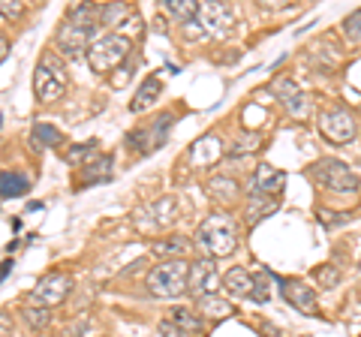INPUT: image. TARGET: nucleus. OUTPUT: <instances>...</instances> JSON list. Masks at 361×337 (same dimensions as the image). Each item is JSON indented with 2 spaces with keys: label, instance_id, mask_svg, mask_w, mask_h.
<instances>
[{
  "label": "nucleus",
  "instance_id": "obj_1",
  "mask_svg": "<svg viewBox=\"0 0 361 337\" xmlns=\"http://www.w3.org/2000/svg\"><path fill=\"white\" fill-rule=\"evenodd\" d=\"M97 30H99V6L82 4V6H75L73 13L66 16L63 25H61L58 46L66 54H78L90 39L97 37Z\"/></svg>",
  "mask_w": 361,
  "mask_h": 337
},
{
  "label": "nucleus",
  "instance_id": "obj_2",
  "mask_svg": "<svg viewBox=\"0 0 361 337\" xmlns=\"http://www.w3.org/2000/svg\"><path fill=\"white\" fill-rule=\"evenodd\" d=\"M196 244L211 256V259L232 256L235 247H238V226H235V220L229 214H211L199 223Z\"/></svg>",
  "mask_w": 361,
  "mask_h": 337
},
{
  "label": "nucleus",
  "instance_id": "obj_3",
  "mask_svg": "<svg viewBox=\"0 0 361 337\" xmlns=\"http://www.w3.org/2000/svg\"><path fill=\"white\" fill-rule=\"evenodd\" d=\"M310 175H313V181L325 187V190H331V193H343V196H355L358 190H361V178L358 172L349 163L343 160H337V157H322V160H316L310 166Z\"/></svg>",
  "mask_w": 361,
  "mask_h": 337
},
{
  "label": "nucleus",
  "instance_id": "obj_4",
  "mask_svg": "<svg viewBox=\"0 0 361 337\" xmlns=\"http://www.w3.org/2000/svg\"><path fill=\"white\" fill-rule=\"evenodd\" d=\"M190 286V265L184 259H166L148 274V292L154 298H178Z\"/></svg>",
  "mask_w": 361,
  "mask_h": 337
},
{
  "label": "nucleus",
  "instance_id": "obj_5",
  "mask_svg": "<svg viewBox=\"0 0 361 337\" xmlns=\"http://www.w3.org/2000/svg\"><path fill=\"white\" fill-rule=\"evenodd\" d=\"M133 54V42L123 33H106L87 49V66L94 73H115Z\"/></svg>",
  "mask_w": 361,
  "mask_h": 337
},
{
  "label": "nucleus",
  "instance_id": "obj_6",
  "mask_svg": "<svg viewBox=\"0 0 361 337\" xmlns=\"http://www.w3.org/2000/svg\"><path fill=\"white\" fill-rule=\"evenodd\" d=\"M33 91H37L39 103H54L61 99L66 91V70L61 58L54 51H45L42 61L37 66V75H33Z\"/></svg>",
  "mask_w": 361,
  "mask_h": 337
},
{
  "label": "nucleus",
  "instance_id": "obj_7",
  "mask_svg": "<svg viewBox=\"0 0 361 337\" xmlns=\"http://www.w3.org/2000/svg\"><path fill=\"white\" fill-rule=\"evenodd\" d=\"M73 292V277L66 271H51L37 280V286L30 289V301L27 305H37V307H54Z\"/></svg>",
  "mask_w": 361,
  "mask_h": 337
},
{
  "label": "nucleus",
  "instance_id": "obj_8",
  "mask_svg": "<svg viewBox=\"0 0 361 337\" xmlns=\"http://www.w3.org/2000/svg\"><path fill=\"white\" fill-rule=\"evenodd\" d=\"M319 133L331 145H346V142L355 139L358 123L346 109H331V111H325V115L319 118Z\"/></svg>",
  "mask_w": 361,
  "mask_h": 337
},
{
  "label": "nucleus",
  "instance_id": "obj_9",
  "mask_svg": "<svg viewBox=\"0 0 361 337\" xmlns=\"http://www.w3.org/2000/svg\"><path fill=\"white\" fill-rule=\"evenodd\" d=\"M277 286H280V295H283L295 310L307 313V317H319V307H316V292L307 283H301L298 277H277Z\"/></svg>",
  "mask_w": 361,
  "mask_h": 337
},
{
  "label": "nucleus",
  "instance_id": "obj_10",
  "mask_svg": "<svg viewBox=\"0 0 361 337\" xmlns=\"http://www.w3.org/2000/svg\"><path fill=\"white\" fill-rule=\"evenodd\" d=\"M169 121H172V115H163L160 123H154V127H142V130L130 133V136H127L130 154L145 157V154H151L154 148H160L163 139H166V133H169Z\"/></svg>",
  "mask_w": 361,
  "mask_h": 337
},
{
  "label": "nucleus",
  "instance_id": "obj_11",
  "mask_svg": "<svg viewBox=\"0 0 361 337\" xmlns=\"http://www.w3.org/2000/svg\"><path fill=\"white\" fill-rule=\"evenodd\" d=\"M199 21L214 37H226L232 30V9L220 0H208V4H199Z\"/></svg>",
  "mask_w": 361,
  "mask_h": 337
},
{
  "label": "nucleus",
  "instance_id": "obj_12",
  "mask_svg": "<svg viewBox=\"0 0 361 337\" xmlns=\"http://www.w3.org/2000/svg\"><path fill=\"white\" fill-rule=\"evenodd\" d=\"M220 277H217V265L214 259H196L190 265V286L187 292H193V295H214V289H217Z\"/></svg>",
  "mask_w": 361,
  "mask_h": 337
},
{
  "label": "nucleus",
  "instance_id": "obj_13",
  "mask_svg": "<svg viewBox=\"0 0 361 337\" xmlns=\"http://www.w3.org/2000/svg\"><path fill=\"white\" fill-rule=\"evenodd\" d=\"M175 214H178V202H175V196H163V199L151 202V205H145L139 214H135V220L151 217V223L145 226V232H154V229H163V226H169V223H175Z\"/></svg>",
  "mask_w": 361,
  "mask_h": 337
},
{
  "label": "nucleus",
  "instance_id": "obj_14",
  "mask_svg": "<svg viewBox=\"0 0 361 337\" xmlns=\"http://www.w3.org/2000/svg\"><path fill=\"white\" fill-rule=\"evenodd\" d=\"M253 184H256V193L280 196V193H283V187H286V172H280V168L268 166V163H259Z\"/></svg>",
  "mask_w": 361,
  "mask_h": 337
},
{
  "label": "nucleus",
  "instance_id": "obj_15",
  "mask_svg": "<svg viewBox=\"0 0 361 337\" xmlns=\"http://www.w3.org/2000/svg\"><path fill=\"white\" fill-rule=\"evenodd\" d=\"M160 91H163V82L157 75H148L142 82V87L135 91V97H133V103H130V111L133 115H142V111H148L154 103H157V97H160Z\"/></svg>",
  "mask_w": 361,
  "mask_h": 337
},
{
  "label": "nucleus",
  "instance_id": "obj_16",
  "mask_svg": "<svg viewBox=\"0 0 361 337\" xmlns=\"http://www.w3.org/2000/svg\"><path fill=\"white\" fill-rule=\"evenodd\" d=\"M111 166H115L111 154H109V157H97L94 163L82 168V178L75 181V187H94V184L109 181V178H111Z\"/></svg>",
  "mask_w": 361,
  "mask_h": 337
},
{
  "label": "nucleus",
  "instance_id": "obj_17",
  "mask_svg": "<svg viewBox=\"0 0 361 337\" xmlns=\"http://www.w3.org/2000/svg\"><path fill=\"white\" fill-rule=\"evenodd\" d=\"M220 157H223V148H220V142L214 136L199 139L193 148H190V160H193V166H214Z\"/></svg>",
  "mask_w": 361,
  "mask_h": 337
},
{
  "label": "nucleus",
  "instance_id": "obj_18",
  "mask_svg": "<svg viewBox=\"0 0 361 337\" xmlns=\"http://www.w3.org/2000/svg\"><path fill=\"white\" fill-rule=\"evenodd\" d=\"M277 208H280V196L256 193V196H250V202H247V220L259 223V220H265L268 214H274Z\"/></svg>",
  "mask_w": 361,
  "mask_h": 337
},
{
  "label": "nucleus",
  "instance_id": "obj_19",
  "mask_svg": "<svg viewBox=\"0 0 361 337\" xmlns=\"http://www.w3.org/2000/svg\"><path fill=\"white\" fill-rule=\"evenodd\" d=\"M199 313H202V319L205 317L208 319H226V317H232L235 313V307L220 295H202L199 298Z\"/></svg>",
  "mask_w": 361,
  "mask_h": 337
},
{
  "label": "nucleus",
  "instance_id": "obj_20",
  "mask_svg": "<svg viewBox=\"0 0 361 337\" xmlns=\"http://www.w3.org/2000/svg\"><path fill=\"white\" fill-rule=\"evenodd\" d=\"M223 286H226V292L244 298V295H250L253 292V274L247 271V268H232V271L223 277Z\"/></svg>",
  "mask_w": 361,
  "mask_h": 337
},
{
  "label": "nucleus",
  "instance_id": "obj_21",
  "mask_svg": "<svg viewBox=\"0 0 361 337\" xmlns=\"http://www.w3.org/2000/svg\"><path fill=\"white\" fill-rule=\"evenodd\" d=\"M30 190V181L21 172H0V196H25Z\"/></svg>",
  "mask_w": 361,
  "mask_h": 337
},
{
  "label": "nucleus",
  "instance_id": "obj_22",
  "mask_svg": "<svg viewBox=\"0 0 361 337\" xmlns=\"http://www.w3.org/2000/svg\"><path fill=\"white\" fill-rule=\"evenodd\" d=\"M61 142V133L51 127V123H37L33 127V133H30V145L37 151H42V148H51V145H58Z\"/></svg>",
  "mask_w": 361,
  "mask_h": 337
},
{
  "label": "nucleus",
  "instance_id": "obj_23",
  "mask_svg": "<svg viewBox=\"0 0 361 337\" xmlns=\"http://www.w3.org/2000/svg\"><path fill=\"white\" fill-rule=\"evenodd\" d=\"M169 319H172L175 325H180L184 331H190V334H199L202 329H205V319L196 317V313H190V310H184V307L169 310Z\"/></svg>",
  "mask_w": 361,
  "mask_h": 337
},
{
  "label": "nucleus",
  "instance_id": "obj_24",
  "mask_svg": "<svg viewBox=\"0 0 361 337\" xmlns=\"http://www.w3.org/2000/svg\"><path fill=\"white\" fill-rule=\"evenodd\" d=\"M94 154H97V139H90V142H85V145H70V148H66V154H63V160L70 163V166H85Z\"/></svg>",
  "mask_w": 361,
  "mask_h": 337
},
{
  "label": "nucleus",
  "instance_id": "obj_25",
  "mask_svg": "<svg viewBox=\"0 0 361 337\" xmlns=\"http://www.w3.org/2000/svg\"><path fill=\"white\" fill-rule=\"evenodd\" d=\"M166 9L180 21H196L199 18V4L196 0H166Z\"/></svg>",
  "mask_w": 361,
  "mask_h": 337
},
{
  "label": "nucleus",
  "instance_id": "obj_26",
  "mask_svg": "<svg viewBox=\"0 0 361 337\" xmlns=\"http://www.w3.org/2000/svg\"><path fill=\"white\" fill-rule=\"evenodd\" d=\"M190 244L187 238H166V241H157L154 244V253H160V256H172V259H180L187 250H190Z\"/></svg>",
  "mask_w": 361,
  "mask_h": 337
},
{
  "label": "nucleus",
  "instance_id": "obj_27",
  "mask_svg": "<svg viewBox=\"0 0 361 337\" xmlns=\"http://www.w3.org/2000/svg\"><path fill=\"white\" fill-rule=\"evenodd\" d=\"M21 317H25V322L30 325V329H37V331H42L45 325L51 322L49 307H37V305H25L21 307Z\"/></svg>",
  "mask_w": 361,
  "mask_h": 337
},
{
  "label": "nucleus",
  "instance_id": "obj_28",
  "mask_svg": "<svg viewBox=\"0 0 361 337\" xmlns=\"http://www.w3.org/2000/svg\"><path fill=\"white\" fill-rule=\"evenodd\" d=\"M135 66H139V54H130V58L118 66L115 75H111V87H115V91H121V87H127V85H130V78H133V73H135Z\"/></svg>",
  "mask_w": 361,
  "mask_h": 337
},
{
  "label": "nucleus",
  "instance_id": "obj_29",
  "mask_svg": "<svg viewBox=\"0 0 361 337\" xmlns=\"http://www.w3.org/2000/svg\"><path fill=\"white\" fill-rule=\"evenodd\" d=\"M208 190H211V196H217V199H232V196H238V181L235 178H211V184H208Z\"/></svg>",
  "mask_w": 361,
  "mask_h": 337
},
{
  "label": "nucleus",
  "instance_id": "obj_30",
  "mask_svg": "<svg viewBox=\"0 0 361 337\" xmlns=\"http://www.w3.org/2000/svg\"><path fill=\"white\" fill-rule=\"evenodd\" d=\"M127 16H130V18L135 16V13H133V9H130L127 4H109V6H99V18H103L109 27L121 25V18H127Z\"/></svg>",
  "mask_w": 361,
  "mask_h": 337
},
{
  "label": "nucleus",
  "instance_id": "obj_31",
  "mask_svg": "<svg viewBox=\"0 0 361 337\" xmlns=\"http://www.w3.org/2000/svg\"><path fill=\"white\" fill-rule=\"evenodd\" d=\"M319 226L322 229H341L349 223V214H343V211H329V208H319Z\"/></svg>",
  "mask_w": 361,
  "mask_h": 337
},
{
  "label": "nucleus",
  "instance_id": "obj_32",
  "mask_svg": "<svg viewBox=\"0 0 361 337\" xmlns=\"http://www.w3.org/2000/svg\"><path fill=\"white\" fill-rule=\"evenodd\" d=\"M313 277H316V283L325 286V289H334L337 283H341V271H337L334 265H319V268H313Z\"/></svg>",
  "mask_w": 361,
  "mask_h": 337
},
{
  "label": "nucleus",
  "instance_id": "obj_33",
  "mask_svg": "<svg viewBox=\"0 0 361 337\" xmlns=\"http://www.w3.org/2000/svg\"><path fill=\"white\" fill-rule=\"evenodd\" d=\"M259 145H262V139L256 136V133H247L244 139H238L229 148V157H244V154H253V151H259Z\"/></svg>",
  "mask_w": 361,
  "mask_h": 337
},
{
  "label": "nucleus",
  "instance_id": "obj_34",
  "mask_svg": "<svg viewBox=\"0 0 361 337\" xmlns=\"http://www.w3.org/2000/svg\"><path fill=\"white\" fill-rule=\"evenodd\" d=\"M343 37L349 42H361V9H355V13H349L343 18Z\"/></svg>",
  "mask_w": 361,
  "mask_h": 337
},
{
  "label": "nucleus",
  "instance_id": "obj_35",
  "mask_svg": "<svg viewBox=\"0 0 361 337\" xmlns=\"http://www.w3.org/2000/svg\"><path fill=\"white\" fill-rule=\"evenodd\" d=\"M283 106H286V111H289V115H295V118H304V115H307V109H310V99H307V97H304V94L298 91L295 97H289Z\"/></svg>",
  "mask_w": 361,
  "mask_h": 337
},
{
  "label": "nucleus",
  "instance_id": "obj_36",
  "mask_svg": "<svg viewBox=\"0 0 361 337\" xmlns=\"http://www.w3.org/2000/svg\"><path fill=\"white\" fill-rule=\"evenodd\" d=\"M268 280H271L268 271H259V274L253 277V292H250V295H253L256 301H262V305L271 298V295H268Z\"/></svg>",
  "mask_w": 361,
  "mask_h": 337
},
{
  "label": "nucleus",
  "instance_id": "obj_37",
  "mask_svg": "<svg viewBox=\"0 0 361 337\" xmlns=\"http://www.w3.org/2000/svg\"><path fill=\"white\" fill-rule=\"evenodd\" d=\"M25 13V4H18V0H0V16L4 18H18Z\"/></svg>",
  "mask_w": 361,
  "mask_h": 337
},
{
  "label": "nucleus",
  "instance_id": "obj_38",
  "mask_svg": "<svg viewBox=\"0 0 361 337\" xmlns=\"http://www.w3.org/2000/svg\"><path fill=\"white\" fill-rule=\"evenodd\" d=\"M160 334H163V337H193L190 331L180 329V325H175L172 319H163V322H160Z\"/></svg>",
  "mask_w": 361,
  "mask_h": 337
},
{
  "label": "nucleus",
  "instance_id": "obj_39",
  "mask_svg": "<svg viewBox=\"0 0 361 337\" xmlns=\"http://www.w3.org/2000/svg\"><path fill=\"white\" fill-rule=\"evenodd\" d=\"M0 337H13V317L0 310Z\"/></svg>",
  "mask_w": 361,
  "mask_h": 337
},
{
  "label": "nucleus",
  "instance_id": "obj_40",
  "mask_svg": "<svg viewBox=\"0 0 361 337\" xmlns=\"http://www.w3.org/2000/svg\"><path fill=\"white\" fill-rule=\"evenodd\" d=\"M6 54H9V39H6V37H0V63L6 61Z\"/></svg>",
  "mask_w": 361,
  "mask_h": 337
},
{
  "label": "nucleus",
  "instance_id": "obj_41",
  "mask_svg": "<svg viewBox=\"0 0 361 337\" xmlns=\"http://www.w3.org/2000/svg\"><path fill=\"white\" fill-rule=\"evenodd\" d=\"M9 271H13V265H9V262H4V265H0V280H4Z\"/></svg>",
  "mask_w": 361,
  "mask_h": 337
},
{
  "label": "nucleus",
  "instance_id": "obj_42",
  "mask_svg": "<svg viewBox=\"0 0 361 337\" xmlns=\"http://www.w3.org/2000/svg\"><path fill=\"white\" fill-rule=\"evenodd\" d=\"M358 265H361V262H358Z\"/></svg>",
  "mask_w": 361,
  "mask_h": 337
}]
</instances>
